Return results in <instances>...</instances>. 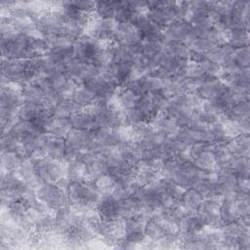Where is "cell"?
<instances>
[{
    "mask_svg": "<svg viewBox=\"0 0 250 250\" xmlns=\"http://www.w3.org/2000/svg\"><path fill=\"white\" fill-rule=\"evenodd\" d=\"M69 205L78 213H84L96 208L101 194L91 182L69 181L65 189Z\"/></svg>",
    "mask_w": 250,
    "mask_h": 250,
    "instance_id": "cell-1",
    "label": "cell"
},
{
    "mask_svg": "<svg viewBox=\"0 0 250 250\" xmlns=\"http://www.w3.org/2000/svg\"><path fill=\"white\" fill-rule=\"evenodd\" d=\"M37 198L53 212L69 205L66 192L55 183H40L35 188Z\"/></svg>",
    "mask_w": 250,
    "mask_h": 250,
    "instance_id": "cell-2",
    "label": "cell"
},
{
    "mask_svg": "<svg viewBox=\"0 0 250 250\" xmlns=\"http://www.w3.org/2000/svg\"><path fill=\"white\" fill-rule=\"evenodd\" d=\"M33 159V158H32ZM40 183H55L65 177V163L49 156L33 159Z\"/></svg>",
    "mask_w": 250,
    "mask_h": 250,
    "instance_id": "cell-3",
    "label": "cell"
},
{
    "mask_svg": "<svg viewBox=\"0 0 250 250\" xmlns=\"http://www.w3.org/2000/svg\"><path fill=\"white\" fill-rule=\"evenodd\" d=\"M64 20L62 9L50 8L41 14L36 21V27L42 37L60 34Z\"/></svg>",
    "mask_w": 250,
    "mask_h": 250,
    "instance_id": "cell-4",
    "label": "cell"
},
{
    "mask_svg": "<svg viewBox=\"0 0 250 250\" xmlns=\"http://www.w3.org/2000/svg\"><path fill=\"white\" fill-rule=\"evenodd\" d=\"M29 35L20 33L12 38H1L2 59H25Z\"/></svg>",
    "mask_w": 250,
    "mask_h": 250,
    "instance_id": "cell-5",
    "label": "cell"
},
{
    "mask_svg": "<svg viewBox=\"0 0 250 250\" xmlns=\"http://www.w3.org/2000/svg\"><path fill=\"white\" fill-rule=\"evenodd\" d=\"M81 161H83L86 165V182H94L102 176L107 174L108 165L104 155L94 153L87 149L83 152Z\"/></svg>",
    "mask_w": 250,
    "mask_h": 250,
    "instance_id": "cell-6",
    "label": "cell"
},
{
    "mask_svg": "<svg viewBox=\"0 0 250 250\" xmlns=\"http://www.w3.org/2000/svg\"><path fill=\"white\" fill-rule=\"evenodd\" d=\"M194 36L192 25L185 20L170 22L163 28L164 41H178L188 44Z\"/></svg>",
    "mask_w": 250,
    "mask_h": 250,
    "instance_id": "cell-7",
    "label": "cell"
},
{
    "mask_svg": "<svg viewBox=\"0 0 250 250\" xmlns=\"http://www.w3.org/2000/svg\"><path fill=\"white\" fill-rule=\"evenodd\" d=\"M104 75L117 87H125L132 80V62H113L106 67Z\"/></svg>",
    "mask_w": 250,
    "mask_h": 250,
    "instance_id": "cell-8",
    "label": "cell"
},
{
    "mask_svg": "<svg viewBox=\"0 0 250 250\" xmlns=\"http://www.w3.org/2000/svg\"><path fill=\"white\" fill-rule=\"evenodd\" d=\"M99 47L100 43L85 33L80 39L73 43L74 57L75 59L85 62L93 61Z\"/></svg>",
    "mask_w": 250,
    "mask_h": 250,
    "instance_id": "cell-9",
    "label": "cell"
},
{
    "mask_svg": "<svg viewBox=\"0 0 250 250\" xmlns=\"http://www.w3.org/2000/svg\"><path fill=\"white\" fill-rule=\"evenodd\" d=\"M57 229L65 232L80 222V213L76 212L70 205L64 206L55 212Z\"/></svg>",
    "mask_w": 250,
    "mask_h": 250,
    "instance_id": "cell-10",
    "label": "cell"
},
{
    "mask_svg": "<svg viewBox=\"0 0 250 250\" xmlns=\"http://www.w3.org/2000/svg\"><path fill=\"white\" fill-rule=\"evenodd\" d=\"M64 140L66 147L76 151H84L89 148L91 144V131L71 128L65 135Z\"/></svg>",
    "mask_w": 250,
    "mask_h": 250,
    "instance_id": "cell-11",
    "label": "cell"
},
{
    "mask_svg": "<svg viewBox=\"0 0 250 250\" xmlns=\"http://www.w3.org/2000/svg\"><path fill=\"white\" fill-rule=\"evenodd\" d=\"M178 230L180 234H191L202 230L207 227L205 219L199 213H190L182 218L178 223Z\"/></svg>",
    "mask_w": 250,
    "mask_h": 250,
    "instance_id": "cell-12",
    "label": "cell"
},
{
    "mask_svg": "<svg viewBox=\"0 0 250 250\" xmlns=\"http://www.w3.org/2000/svg\"><path fill=\"white\" fill-rule=\"evenodd\" d=\"M135 182L142 186H149L161 177L160 173L153 169L148 161L140 160L135 166Z\"/></svg>",
    "mask_w": 250,
    "mask_h": 250,
    "instance_id": "cell-13",
    "label": "cell"
},
{
    "mask_svg": "<svg viewBox=\"0 0 250 250\" xmlns=\"http://www.w3.org/2000/svg\"><path fill=\"white\" fill-rule=\"evenodd\" d=\"M96 210L104 221H111L119 217L117 199L111 194L102 195L96 204Z\"/></svg>",
    "mask_w": 250,
    "mask_h": 250,
    "instance_id": "cell-14",
    "label": "cell"
},
{
    "mask_svg": "<svg viewBox=\"0 0 250 250\" xmlns=\"http://www.w3.org/2000/svg\"><path fill=\"white\" fill-rule=\"evenodd\" d=\"M66 76L75 82L77 85L83 84L88 79V72H87V62L72 59L68 61L63 69Z\"/></svg>",
    "mask_w": 250,
    "mask_h": 250,
    "instance_id": "cell-15",
    "label": "cell"
},
{
    "mask_svg": "<svg viewBox=\"0 0 250 250\" xmlns=\"http://www.w3.org/2000/svg\"><path fill=\"white\" fill-rule=\"evenodd\" d=\"M72 128L69 118L58 117L51 115L43 126V131L46 134L64 138L67 132Z\"/></svg>",
    "mask_w": 250,
    "mask_h": 250,
    "instance_id": "cell-16",
    "label": "cell"
},
{
    "mask_svg": "<svg viewBox=\"0 0 250 250\" xmlns=\"http://www.w3.org/2000/svg\"><path fill=\"white\" fill-rule=\"evenodd\" d=\"M44 150L47 156L64 162L66 151V144L64 138L48 134Z\"/></svg>",
    "mask_w": 250,
    "mask_h": 250,
    "instance_id": "cell-17",
    "label": "cell"
},
{
    "mask_svg": "<svg viewBox=\"0 0 250 250\" xmlns=\"http://www.w3.org/2000/svg\"><path fill=\"white\" fill-rule=\"evenodd\" d=\"M141 40L137 28L130 22H118L113 37L117 44H132Z\"/></svg>",
    "mask_w": 250,
    "mask_h": 250,
    "instance_id": "cell-18",
    "label": "cell"
},
{
    "mask_svg": "<svg viewBox=\"0 0 250 250\" xmlns=\"http://www.w3.org/2000/svg\"><path fill=\"white\" fill-rule=\"evenodd\" d=\"M17 173L21 176V178L25 182L27 187L36 188L37 186L40 184L34 160L31 157H27L22 159L21 165L17 171Z\"/></svg>",
    "mask_w": 250,
    "mask_h": 250,
    "instance_id": "cell-19",
    "label": "cell"
},
{
    "mask_svg": "<svg viewBox=\"0 0 250 250\" xmlns=\"http://www.w3.org/2000/svg\"><path fill=\"white\" fill-rule=\"evenodd\" d=\"M226 146L228 150L233 155H241L249 157V147H250V139L249 134H239L232 139H230Z\"/></svg>",
    "mask_w": 250,
    "mask_h": 250,
    "instance_id": "cell-20",
    "label": "cell"
},
{
    "mask_svg": "<svg viewBox=\"0 0 250 250\" xmlns=\"http://www.w3.org/2000/svg\"><path fill=\"white\" fill-rule=\"evenodd\" d=\"M69 119L73 129L92 131L99 127L96 124L94 116L85 108L73 114Z\"/></svg>",
    "mask_w": 250,
    "mask_h": 250,
    "instance_id": "cell-21",
    "label": "cell"
},
{
    "mask_svg": "<svg viewBox=\"0 0 250 250\" xmlns=\"http://www.w3.org/2000/svg\"><path fill=\"white\" fill-rule=\"evenodd\" d=\"M227 87L223 84L220 78L210 77L208 76L204 83L200 86V88L195 92L197 93L203 100H210L217 96L220 92H222Z\"/></svg>",
    "mask_w": 250,
    "mask_h": 250,
    "instance_id": "cell-22",
    "label": "cell"
},
{
    "mask_svg": "<svg viewBox=\"0 0 250 250\" xmlns=\"http://www.w3.org/2000/svg\"><path fill=\"white\" fill-rule=\"evenodd\" d=\"M158 132H160L161 134H163L165 137H169V136H173L175 134H177L178 130H179V126L177 125V123L169 118L165 111H161L157 114V116L155 117V119L150 123Z\"/></svg>",
    "mask_w": 250,
    "mask_h": 250,
    "instance_id": "cell-23",
    "label": "cell"
},
{
    "mask_svg": "<svg viewBox=\"0 0 250 250\" xmlns=\"http://www.w3.org/2000/svg\"><path fill=\"white\" fill-rule=\"evenodd\" d=\"M179 200L191 212L196 213L201 207L204 197L194 188H188L184 189Z\"/></svg>",
    "mask_w": 250,
    "mask_h": 250,
    "instance_id": "cell-24",
    "label": "cell"
},
{
    "mask_svg": "<svg viewBox=\"0 0 250 250\" xmlns=\"http://www.w3.org/2000/svg\"><path fill=\"white\" fill-rule=\"evenodd\" d=\"M25 182L17 172H1V188L21 192L26 188Z\"/></svg>",
    "mask_w": 250,
    "mask_h": 250,
    "instance_id": "cell-25",
    "label": "cell"
},
{
    "mask_svg": "<svg viewBox=\"0 0 250 250\" xmlns=\"http://www.w3.org/2000/svg\"><path fill=\"white\" fill-rule=\"evenodd\" d=\"M85 34V27L76 21L64 20L60 35L65 39L75 42Z\"/></svg>",
    "mask_w": 250,
    "mask_h": 250,
    "instance_id": "cell-26",
    "label": "cell"
},
{
    "mask_svg": "<svg viewBox=\"0 0 250 250\" xmlns=\"http://www.w3.org/2000/svg\"><path fill=\"white\" fill-rule=\"evenodd\" d=\"M234 48L231 47L229 43L223 44L221 46H216L209 50L206 53L207 60L216 62L222 66L224 62H226L228 60L232 58Z\"/></svg>",
    "mask_w": 250,
    "mask_h": 250,
    "instance_id": "cell-27",
    "label": "cell"
},
{
    "mask_svg": "<svg viewBox=\"0 0 250 250\" xmlns=\"http://www.w3.org/2000/svg\"><path fill=\"white\" fill-rule=\"evenodd\" d=\"M93 61L106 68L110 63L114 62V51H113V41L110 42H105V43H101L100 47L98 48L96 55L93 59Z\"/></svg>",
    "mask_w": 250,
    "mask_h": 250,
    "instance_id": "cell-28",
    "label": "cell"
},
{
    "mask_svg": "<svg viewBox=\"0 0 250 250\" xmlns=\"http://www.w3.org/2000/svg\"><path fill=\"white\" fill-rule=\"evenodd\" d=\"M169 232L166 230V229L164 228V226L161 224V222L159 220H157L156 218L150 217L149 219H147V221L146 222V226H145V234L146 236L153 241V242H157L160 239H162L166 234H168Z\"/></svg>",
    "mask_w": 250,
    "mask_h": 250,
    "instance_id": "cell-29",
    "label": "cell"
},
{
    "mask_svg": "<svg viewBox=\"0 0 250 250\" xmlns=\"http://www.w3.org/2000/svg\"><path fill=\"white\" fill-rule=\"evenodd\" d=\"M65 163V178L69 181H86V165L81 160H71Z\"/></svg>",
    "mask_w": 250,
    "mask_h": 250,
    "instance_id": "cell-30",
    "label": "cell"
},
{
    "mask_svg": "<svg viewBox=\"0 0 250 250\" xmlns=\"http://www.w3.org/2000/svg\"><path fill=\"white\" fill-rule=\"evenodd\" d=\"M118 202V215L121 218H129L135 216L141 211V204L135 197L129 196L117 200Z\"/></svg>",
    "mask_w": 250,
    "mask_h": 250,
    "instance_id": "cell-31",
    "label": "cell"
},
{
    "mask_svg": "<svg viewBox=\"0 0 250 250\" xmlns=\"http://www.w3.org/2000/svg\"><path fill=\"white\" fill-rule=\"evenodd\" d=\"M21 91V96L24 103H33V104H43L44 92L37 84L32 82L22 84Z\"/></svg>",
    "mask_w": 250,
    "mask_h": 250,
    "instance_id": "cell-32",
    "label": "cell"
},
{
    "mask_svg": "<svg viewBox=\"0 0 250 250\" xmlns=\"http://www.w3.org/2000/svg\"><path fill=\"white\" fill-rule=\"evenodd\" d=\"M49 52H50V48L46 40L42 36L35 35V36L29 37L26 58L46 56Z\"/></svg>",
    "mask_w": 250,
    "mask_h": 250,
    "instance_id": "cell-33",
    "label": "cell"
},
{
    "mask_svg": "<svg viewBox=\"0 0 250 250\" xmlns=\"http://www.w3.org/2000/svg\"><path fill=\"white\" fill-rule=\"evenodd\" d=\"M83 109L71 99H62L53 109V115L62 118H70L73 114Z\"/></svg>",
    "mask_w": 250,
    "mask_h": 250,
    "instance_id": "cell-34",
    "label": "cell"
},
{
    "mask_svg": "<svg viewBox=\"0 0 250 250\" xmlns=\"http://www.w3.org/2000/svg\"><path fill=\"white\" fill-rule=\"evenodd\" d=\"M80 107L86 108L96 102V96L84 84L77 85L72 99Z\"/></svg>",
    "mask_w": 250,
    "mask_h": 250,
    "instance_id": "cell-35",
    "label": "cell"
},
{
    "mask_svg": "<svg viewBox=\"0 0 250 250\" xmlns=\"http://www.w3.org/2000/svg\"><path fill=\"white\" fill-rule=\"evenodd\" d=\"M140 98L141 97L136 95L130 89L126 87H119L116 101L119 104V105L126 111L128 109L135 107L138 104Z\"/></svg>",
    "mask_w": 250,
    "mask_h": 250,
    "instance_id": "cell-36",
    "label": "cell"
},
{
    "mask_svg": "<svg viewBox=\"0 0 250 250\" xmlns=\"http://www.w3.org/2000/svg\"><path fill=\"white\" fill-rule=\"evenodd\" d=\"M22 158L15 152H1V172H17L21 167Z\"/></svg>",
    "mask_w": 250,
    "mask_h": 250,
    "instance_id": "cell-37",
    "label": "cell"
},
{
    "mask_svg": "<svg viewBox=\"0 0 250 250\" xmlns=\"http://www.w3.org/2000/svg\"><path fill=\"white\" fill-rule=\"evenodd\" d=\"M164 49L168 54L186 60H188L191 51L187 43L178 41H164Z\"/></svg>",
    "mask_w": 250,
    "mask_h": 250,
    "instance_id": "cell-38",
    "label": "cell"
},
{
    "mask_svg": "<svg viewBox=\"0 0 250 250\" xmlns=\"http://www.w3.org/2000/svg\"><path fill=\"white\" fill-rule=\"evenodd\" d=\"M228 43L234 49L248 46V43H249L248 28H236V29L229 30Z\"/></svg>",
    "mask_w": 250,
    "mask_h": 250,
    "instance_id": "cell-39",
    "label": "cell"
},
{
    "mask_svg": "<svg viewBox=\"0 0 250 250\" xmlns=\"http://www.w3.org/2000/svg\"><path fill=\"white\" fill-rule=\"evenodd\" d=\"M141 82L146 93L163 91L166 88V80L154 74L141 77Z\"/></svg>",
    "mask_w": 250,
    "mask_h": 250,
    "instance_id": "cell-40",
    "label": "cell"
},
{
    "mask_svg": "<svg viewBox=\"0 0 250 250\" xmlns=\"http://www.w3.org/2000/svg\"><path fill=\"white\" fill-rule=\"evenodd\" d=\"M192 163L199 169L210 172L216 170V163L213 150H205L199 153L193 160Z\"/></svg>",
    "mask_w": 250,
    "mask_h": 250,
    "instance_id": "cell-41",
    "label": "cell"
},
{
    "mask_svg": "<svg viewBox=\"0 0 250 250\" xmlns=\"http://www.w3.org/2000/svg\"><path fill=\"white\" fill-rule=\"evenodd\" d=\"M118 1H99L96 2L95 13L100 19H114Z\"/></svg>",
    "mask_w": 250,
    "mask_h": 250,
    "instance_id": "cell-42",
    "label": "cell"
},
{
    "mask_svg": "<svg viewBox=\"0 0 250 250\" xmlns=\"http://www.w3.org/2000/svg\"><path fill=\"white\" fill-rule=\"evenodd\" d=\"M91 183L93 184L94 188L101 195H106L111 193L113 187L116 183V180L109 174H105Z\"/></svg>",
    "mask_w": 250,
    "mask_h": 250,
    "instance_id": "cell-43",
    "label": "cell"
},
{
    "mask_svg": "<svg viewBox=\"0 0 250 250\" xmlns=\"http://www.w3.org/2000/svg\"><path fill=\"white\" fill-rule=\"evenodd\" d=\"M148 99H149V102L152 104V106L158 112H161L166 109L170 97L165 92V90H163V91L148 93Z\"/></svg>",
    "mask_w": 250,
    "mask_h": 250,
    "instance_id": "cell-44",
    "label": "cell"
},
{
    "mask_svg": "<svg viewBox=\"0 0 250 250\" xmlns=\"http://www.w3.org/2000/svg\"><path fill=\"white\" fill-rule=\"evenodd\" d=\"M48 81L51 85V87L56 90L58 93H60L69 82V78L66 76L64 71H58L51 73L47 75Z\"/></svg>",
    "mask_w": 250,
    "mask_h": 250,
    "instance_id": "cell-45",
    "label": "cell"
},
{
    "mask_svg": "<svg viewBox=\"0 0 250 250\" xmlns=\"http://www.w3.org/2000/svg\"><path fill=\"white\" fill-rule=\"evenodd\" d=\"M183 74L188 79H194L205 75V71L201 63L194 62L188 60L183 68Z\"/></svg>",
    "mask_w": 250,
    "mask_h": 250,
    "instance_id": "cell-46",
    "label": "cell"
},
{
    "mask_svg": "<svg viewBox=\"0 0 250 250\" xmlns=\"http://www.w3.org/2000/svg\"><path fill=\"white\" fill-rule=\"evenodd\" d=\"M232 58L235 62L241 67H249L250 62V52L249 46H244L240 48H235L233 50Z\"/></svg>",
    "mask_w": 250,
    "mask_h": 250,
    "instance_id": "cell-47",
    "label": "cell"
},
{
    "mask_svg": "<svg viewBox=\"0 0 250 250\" xmlns=\"http://www.w3.org/2000/svg\"><path fill=\"white\" fill-rule=\"evenodd\" d=\"M202 66L204 68V71H205V74L207 76H210V77H215V78H219L222 74V67L220 64L216 63V62H213L209 60H205L202 63Z\"/></svg>",
    "mask_w": 250,
    "mask_h": 250,
    "instance_id": "cell-48",
    "label": "cell"
},
{
    "mask_svg": "<svg viewBox=\"0 0 250 250\" xmlns=\"http://www.w3.org/2000/svg\"><path fill=\"white\" fill-rule=\"evenodd\" d=\"M75 7L84 13H95L96 2L94 1H71Z\"/></svg>",
    "mask_w": 250,
    "mask_h": 250,
    "instance_id": "cell-49",
    "label": "cell"
},
{
    "mask_svg": "<svg viewBox=\"0 0 250 250\" xmlns=\"http://www.w3.org/2000/svg\"><path fill=\"white\" fill-rule=\"evenodd\" d=\"M237 188L239 192L249 194V175H237Z\"/></svg>",
    "mask_w": 250,
    "mask_h": 250,
    "instance_id": "cell-50",
    "label": "cell"
},
{
    "mask_svg": "<svg viewBox=\"0 0 250 250\" xmlns=\"http://www.w3.org/2000/svg\"><path fill=\"white\" fill-rule=\"evenodd\" d=\"M206 53L204 52H200V51H195V50H191L190 51V55L188 60L194 62H198V63H202L205 60H206Z\"/></svg>",
    "mask_w": 250,
    "mask_h": 250,
    "instance_id": "cell-51",
    "label": "cell"
}]
</instances>
